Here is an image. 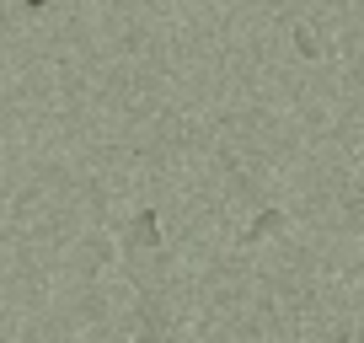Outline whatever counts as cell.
<instances>
[{
    "instance_id": "6da1fadb",
    "label": "cell",
    "mask_w": 364,
    "mask_h": 343,
    "mask_svg": "<svg viewBox=\"0 0 364 343\" xmlns=\"http://www.w3.org/2000/svg\"><path fill=\"white\" fill-rule=\"evenodd\" d=\"M129 252H145V247H161V226H156V215L150 209H139L134 215V226H129V241H124Z\"/></svg>"
},
{
    "instance_id": "7a4b0ae2",
    "label": "cell",
    "mask_w": 364,
    "mask_h": 343,
    "mask_svg": "<svg viewBox=\"0 0 364 343\" xmlns=\"http://www.w3.org/2000/svg\"><path fill=\"white\" fill-rule=\"evenodd\" d=\"M27 6H33V11H43V6H48V0H27Z\"/></svg>"
}]
</instances>
